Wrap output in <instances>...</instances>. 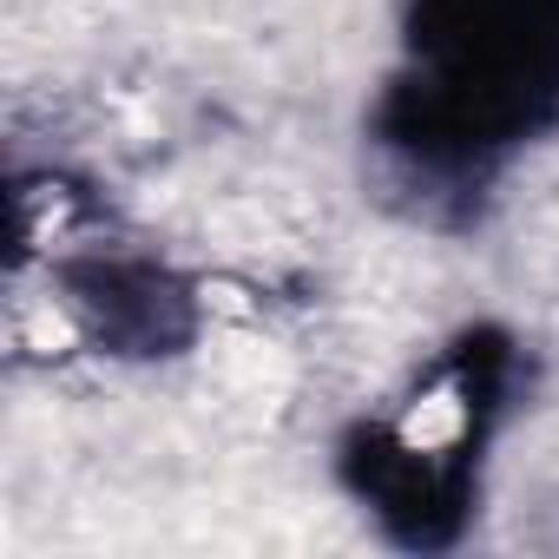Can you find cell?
<instances>
[{"label":"cell","mask_w":559,"mask_h":559,"mask_svg":"<svg viewBox=\"0 0 559 559\" xmlns=\"http://www.w3.org/2000/svg\"><path fill=\"white\" fill-rule=\"evenodd\" d=\"M520 395V343L493 323L461 330L435 369L336 441L343 493L408 552H448L480 513V467Z\"/></svg>","instance_id":"2"},{"label":"cell","mask_w":559,"mask_h":559,"mask_svg":"<svg viewBox=\"0 0 559 559\" xmlns=\"http://www.w3.org/2000/svg\"><path fill=\"white\" fill-rule=\"evenodd\" d=\"M53 304L73 317V330L119 362H171L204 336V297L198 284L126 243H93L53 257Z\"/></svg>","instance_id":"3"},{"label":"cell","mask_w":559,"mask_h":559,"mask_svg":"<svg viewBox=\"0 0 559 559\" xmlns=\"http://www.w3.org/2000/svg\"><path fill=\"white\" fill-rule=\"evenodd\" d=\"M559 119V0H415L402 73L369 112L382 171L415 211L480 198Z\"/></svg>","instance_id":"1"}]
</instances>
